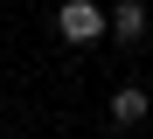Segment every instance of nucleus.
I'll use <instances>...</instances> for the list:
<instances>
[{
  "instance_id": "3",
  "label": "nucleus",
  "mask_w": 153,
  "mask_h": 139,
  "mask_svg": "<svg viewBox=\"0 0 153 139\" xmlns=\"http://www.w3.org/2000/svg\"><path fill=\"white\" fill-rule=\"evenodd\" d=\"M153 111V91H139V83H118L111 91V125H139Z\"/></svg>"
},
{
  "instance_id": "2",
  "label": "nucleus",
  "mask_w": 153,
  "mask_h": 139,
  "mask_svg": "<svg viewBox=\"0 0 153 139\" xmlns=\"http://www.w3.org/2000/svg\"><path fill=\"white\" fill-rule=\"evenodd\" d=\"M111 35H118L125 49L146 42V0H118V7H111Z\"/></svg>"
},
{
  "instance_id": "1",
  "label": "nucleus",
  "mask_w": 153,
  "mask_h": 139,
  "mask_svg": "<svg viewBox=\"0 0 153 139\" xmlns=\"http://www.w3.org/2000/svg\"><path fill=\"white\" fill-rule=\"evenodd\" d=\"M56 35L84 49V42H97V35H111V14L97 7V0H63V7H56Z\"/></svg>"
}]
</instances>
